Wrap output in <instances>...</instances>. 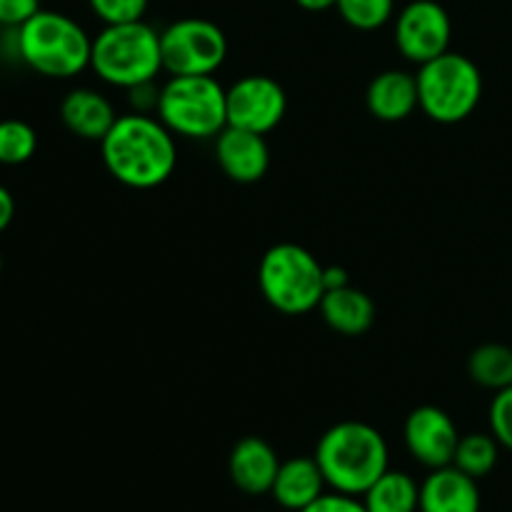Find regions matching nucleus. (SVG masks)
I'll list each match as a JSON object with an SVG mask.
<instances>
[{"label":"nucleus","mask_w":512,"mask_h":512,"mask_svg":"<svg viewBox=\"0 0 512 512\" xmlns=\"http://www.w3.org/2000/svg\"><path fill=\"white\" fill-rule=\"evenodd\" d=\"M328 483L315 458H290L280 463L270 495L280 508L300 512L325 493Z\"/></svg>","instance_id":"obj_17"},{"label":"nucleus","mask_w":512,"mask_h":512,"mask_svg":"<svg viewBox=\"0 0 512 512\" xmlns=\"http://www.w3.org/2000/svg\"><path fill=\"white\" fill-rule=\"evenodd\" d=\"M158 98H160V88L153 83H143V85H135V88L128 90V100L133 105L135 113H148L155 115L158 110Z\"/></svg>","instance_id":"obj_28"},{"label":"nucleus","mask_w":512,"mask_h":512,"mask_svg":"<svg viewBox=\"0 0 512 512\" xmlns=\"http://www.w3.org/2000/svg\"><path fill=\"white\" fill-rule=\"evenodd\" d=\"M38 150V135L25 120H0V165H23Z\"/></svg>","instance_id":"obj_22"},{"label":"nucleus","mask_w":512,"mask_h":512,"mask_svg":"<svg viewBox=\"0 0 512 512\" xmlns=\"http://www.w3.org/2000/svg\"><path fill=\"white\" fill-rule=\"evenodd\" d=\"M60 120L78 138L100 143L118 120V113L100 90L75 88L60 103Z\"/></svg>","instance_id":"obj_16"},{"label":"nucleus","mask_w":512,"mask_h":512,"mask_svg":"<svg viewBox=\"0 0 512 512\" xmlns=\"http://www.w3.org/2000/svg\"><path fill=\"white\" fill-rule=\"evenodd\" d=\"M300 512H368V508H365L363 500H358V495H345L333 490V493H323Z\"/></svg>","instance_id":"obj_26"},{"label":"nucleus","mask_w":512,"mask_h":512,"mask_svg":"<svg viewBox=\"0 0 512 512\" xmlns=\"http://www.w3.org/2000/svg\"><path fill=\"white\" fill-rule=\"evenodd\" d=\"M38 10H43L40 8V0H0V25L18 30Z\"/></svg>","instance_id":"obj_27"},{"label":"nucleus","mask_w":512,"mask_h":512,"mask_svg":"<svg viewBox=\"0 0 512 512\" xmlns=\"http://www.w3.org/2000/svg\"><path fill=\"white\" fill-rule=\"evenodd\" d=\"M215 160L233 183H258L270 168V148L260 133L228 128L215 138Z\"/></svg>","instance_id":"obj_12"},{"label":"nucleus","mask_w":512,"mask_h":512,"mask_svg":"<svg viewBox=\"0 0 512 512\" xmlns=\"http://www.w3.org/2000/svg\"><path fill=\"white\" fill-rule=\"evenodd\" d=\"M303 10H310V13H323V10H330L338 5V0H295Z\"/></svg>","instance_id":"obj_31"},{"label":"nucleus","mask_w":512,"mask_h":512,"mask_svg":"<svg viewBox=\"0 0 512 512\" xmlns=\"http://www.w3.org/2000/svg\"><path fill=\"white\" fill-rule=\"evenodd\" d=\"M478 480L455 465L430 470L420 485L418 512H480Z\"/></svg>","instance_id":"obj_13"},{"label":"nucleus","mask_w":512,"mask_h":512,"mask_svg":"<svg viewBox=\"0 0 512 512\" xmlns=\"http://www.w3.org/2000/svg\"><path fill=\"white\" fill-rule=\"evenodd\" d=\"M258 285L278 313L305 315L323 300L325 268L303 245L278 243L260 258Z\"/></svg>","instance_id":"obj_6"},{"label":"nucleus","mask_w":512,"mask_h":512,"mask_svg":"<svg viewBox=\"0 0 512 512\" xmlns=\"http://www.w3.org/2000/svg\"><path fill=\"white\" fill-rule=\"evenodd\" d=\"M100 153L108 173L118 183L135 190L163 185L178 165L175 135L160 123L158 115H118L110 133L100 140Z\"/></svg>","instance_id":"obj_1"},{"label":"nucleus","mask_w":512,"mask_h":512,"mask_svg":"<svg viewBox=\"0 0 512 512\" xmlns=\"http://www.w3.org/2000/svg\"><path fill=\"white\" fill-rule=\"evenodd\" d=\"M500 458V443L495 440L493 433H470L463 435L455 450L453 465L463 470L470 478L480 480L490 475L498 465Z\"/></svg>","instance_id":"obj_21"},{"label":"nucleus","mask_w":512,"mask_h":512,"mask_svg":"<svg viewBox=\"0 0 512 512\" xmlns=\"http://www.w3.org/2000/svg\"><path fill=\"white\" fill-rule=\"evenodd\" d=\"M15 218V200L5 185H0V233L13 223Z\"/></svg>","instance_id":"obj_29"},{"label":"nucleus","mask_w":512,"mask_h":512,"mask_svg":"<svg viewBox=\"0 0 512 512\" xmlns=\"http://www.w3.org/2000/svg\"><path fill=\"white\" fill-rule=\"evenodd\" d=\"M288 110V95L283 85L270 75H245L228 88V125L270 133L278 128Z\"/></svg>","instance_id":"obj_10"},{"label":"nucleus","mask_w":512,"mask_h":512,"mask_svg":"<svg viewBox=\"0 0 512 512\" xmlns=\"http://www.w3.org/2000/svg\"><path fill=\"white\" fill-rule=\"evenodd\" d=\"M335 8L350 28L378 30L395 15V0H338Z\"/></svg>","instance_id":"obj_23"},{"label":"nucleus","mask_w":512,"mask_h":512,"mask_svg":"<svg viewBox=\"0 0 512 512\" xmlns=\"http://www.w3.org/2000/svg\"><path fill=\"white\" fill-rule=\"evenodd\" d=\"M90 68L103 83L123 90L153 83L163 70L160 33L145 20L105 25L93 38Z\"/></svg>","instance_id":"obj_4"},{"label":"nucleus","mask_w":512,"mask_h":512,"mask_svg":"<svg viewBox=\"0 0 512 512\" xmlns=\"http://www.w3.org/2000/svg\"><path fill=\"white\" fill-rule=\"evenodd\" d=\"M468 375L473 383L488 390H505L512 385V348L503 343H485L468 358Z\"/></svg>","instance_id":"obj_20"},{"label":"nucleus","mask_w":512,"mask_h":512,"mask_svg":"<svg viewBox=\"0 0 512 512\" xmlns=\"http://www.w3.org/2000/svg\"><path fill=\"white\" fill-rule=\"evenodd\" d=\"M368 512H418L420 485L400 470H385L363 493Z\"/></svg>","instance_id":"obj_19"},{"label":"nucleus","mask_w":512,"mask_h":512,"mask_svg":"<svg viewBox=\"0 0 512 512\" xmlns=\"http://www.w3.org/2000/svg\"><path fill=\"white\" fill-rule=\"evenodd\" d=\"M348 283V273L343 268H325V290L333 288H343Z\"/></svg>","instance_id":"obj_30"},{"label":"nucleus","mask_w":512,"mask_h":512,"mask_svg":"<svg viewBox=\"0 0 512 512\" xmlns=\"http://www.w3.org/2000/svg\"><path fill=\"white\" fill-rule=\"evenodd\" d=\"M155 115L175 138H218L228 128V90L215 75H170Z\"/></svg>","instance_id":"obj_5"},{"label":"nucleus","mask_w":512,"mask_h":512,"mask_svg":"<svg viewBox=\"0 0 512 512\" xmlns=\"http://www.w3.org/2000/svg\"><path fill=\"white\" fill-rule=\"evenodd\" d=\"M453 23L448 10L435 0H413L395 20V45L400 55L415 65H423L448 53Z\"/></svg>","instance_id":"obj_9"},{"label":"nucleus","mask_w":512,"mask_h":512,"mask_svg":"<svg viewBox=\"0 0 512 512\" xmlns=\"http://www.w3.org/2000/svg\"><path fill=\"white\" fill-rule=\"evenodd\" d=\"M278 468L280 460L273 445L265 443L263 438H255V435L238 440L228 460L230 480L245 495L270 493Z\"/></svg>","instance_id":"obj_14"},{"label":"nucleus","mask_w":512,"mask_h":512,"mask_svg":"<svg viewBox=\"0 0 512 512\" xmlns=\"http://www.w3.org/2000/svg\"><path fill=\"white\" fill-rule=\"evenodd\" d=\"M490 433L500 443V448L510 450L512 453V385L505 390H498L490 403Z\"/></svg>","instance_id":"obj_25"},{"label":"nucleus","mask_w":512,"mask_h":512,"mask_svg":"<svg viewBox=\"0 0 512 512\" xmlns=\"http://www.w3.org/2000/svg\"><path fill=\"white\" fill-rule=\"evenodd\" d=\"M18 55L30 70L45 78H73L90 68L93 38L70 15L38 10L15 30Z\"/></svg>","instance_id":"obj_3"},{"label":"nucleus","mask_w":512,"mask_h":512,"mask_svg":"<svg viewBox=\"0 0 512 512\" xmlns=\"http://www.w3.org/2000/svg\"><path fill=\"white\" fill-rule=\"evenodd\" d=\"M405 448L423 468L438 470L453 465L460 433L453 418L438 405H420L408 415L403 428Z\"/></svg>","instance_id":"obj_11"},{"label":"nucleus","mask_w":512,"mask_h":512,"mask_svg":"<svg viewBox=\"0 0 512 512\" xmlns=\"http://www.w3.org/2000/svg\"><path fill=\"white\" fill-rule=\"evenodd\" d=\"M0 273H3V253H0Z\"/></svg>","instance_id":"obj_32"},{"label":"nucleus","mask_w":512,"mask_h":512,"mask_svg":"<svg viewBox=\"0 0 512 512\" xmlns=\"http://www.w3.org/2000/svg\"><path fill=\"white\" fill-rule=\"evenodd\" d=\"M88 5L105 25L143 20L148 10V0H88Z\"/></svg>","instance_id":"obj_24"},{"label":"nucleus","mask_w":512,"mask_h":512,"mask_svg":"<svg viewBox=\"0 0 512 512\" xmlns=\"http://www.w3.org/2000/svg\"><path fill=\"white\" fill-rule=\"evenodd\" d=\"M365 103L373 118L383 123H400L420 108L418 78L405 70H383L370 80Z\"/></svg>","instance_id":"obj_15"},{"label":"nucleus","mask_w":512,"mask_h":512,"mask_svg":"<svg viewBox=\"0 0 512 512\" xmlns=\"http://www.w3.org/2000/svg\"><path fill=\"white\" fill-rule=\"evenodd\" d=\"M418 103L430 120L443 125L463 123L475 113L483 98V73L468 58L448 50L420 65Z\"/></svg>","instance_id":"obj_7"},{"label":"nucleus","mask_w":512,"mask_h":512,"mask_svg":"<svg viewBox=\"0 0 512 512\" xmlns=\"http://www.w3.org/2000/svg\"><path fill=\"white\" fill-rule=\"evenodd\" d=\"M160 50L170 75H215L228 58V38L213 20L183 18L160 33Z\"/></svg>","instance_id":"obj_8"},{"label":"nucleus","mask_w":512,"mask_h":512,"mask_svg":"<svg viewBox=\"0 0 512 512\" xmlns=\"http://www.w3.org/2000/svg\"><path fill=\"white\" fill-rule=\"evenodd\" d=\"M313 458L318 460L328 488L345 495H363L390 470V450L383 433L358 420H345L325 430Z\"/></svg>","instance_id":"obj_2"},{"label":"nucleus","mask_w":512,"mask_h":512,"mask_svg":"<svg viewBox=\"0 0 512 512\" xmlns=\"http://www.w3.org/2000/svg\"><path fill=\"white\" fill-rule=\"evenodd\" d=\"M318 308L325 323L335 333L348 335V338H358V335L368 333L375 323L373 298L368 293H363V290L353 288V285L325 290Z\"/></svg>","instance_id":"obj_18"}]
</instances>
